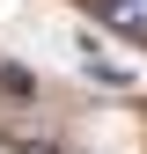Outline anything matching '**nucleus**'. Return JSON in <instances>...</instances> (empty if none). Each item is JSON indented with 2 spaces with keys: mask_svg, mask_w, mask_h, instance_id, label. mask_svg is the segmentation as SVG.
Wrapping results in <instances>:
<instances>
[{
  "mask_svg": "<svg viewBox=\"0 0 147 154\" xmlns=\"http://www.w3.org/2000/svg\"><path fill=\"white\" fill-rule=\"evenodd\" d=\"M96 8L118 37H147V0H96Z\"/></svg>",
  "mask_w": 147,
  "mask_h": 154,
  "instance_id": "f257e3e1",
  "label": "nucleus"
},
{
  "mask_svg": "<svg viewBox=\"0 0 147 154\" xmlns=\"http://www.w3.org/2000/svg\"><path fill=\"white\" fill-rule=\"evenodd\" d=\"M0 88H8V95H30L37 81H30V73H22V66H0Z\"/></svg>",
  "mask_w": 147,
  "mask_h": 154,
  "instance_id": "f03ea898",
  "label": "nucleus"
}]
</instances>
